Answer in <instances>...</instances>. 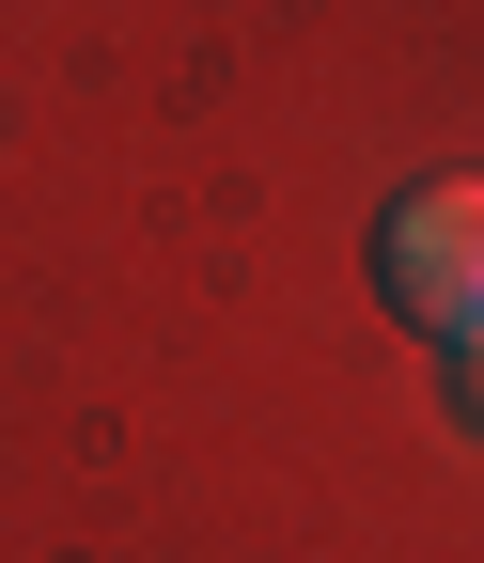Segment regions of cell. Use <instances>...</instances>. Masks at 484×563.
<instances>
[{
	"label": "cell",
	"instance_id": "cell-1",
	"mask_svg": "<svg viewBox=\"0 0 484 563\" xmlns=\"http://www.w3.org/2000/svg\"><path fill=\"white\" fill-rule=\"evenodd\" d=\"M375 298L406 329H438V344H484V188H406L391 220H375Z\"/></svg>",
	"mask_w": 484,
	"mask_h": 563
},
{
	"label": "cell",
	"instance_id": "cell-2",
	"mask_svg": "<svg viewBox=\"0 0 484 563\" xmlns=\"http://www.w3.org/2000/svg\"><path fill=\"white\" fill-rule=\"evenodd\" d=\"M453 407H469V422H484V344H453Z\"/></svg>",
	"mask_w": 484,
	"mask_h": 563
}]
</instances>
